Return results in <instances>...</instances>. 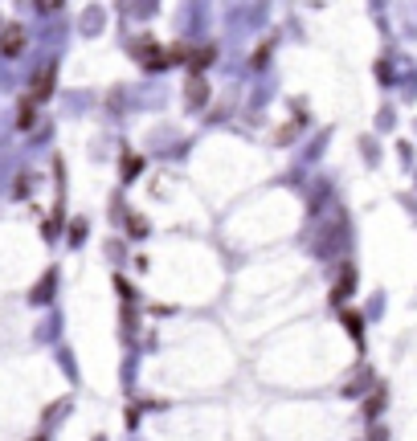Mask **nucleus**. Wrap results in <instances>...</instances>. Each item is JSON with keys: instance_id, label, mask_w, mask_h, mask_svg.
<instances>
[{"instance_id": "1", "label": "nucleus", "mask_w": 417, "mask_h": 441, "mask_svg": "<svg viewBox=\"0 0 417 441\" xmlns=\"http://www.w3.org/2000/svg\"><path fill=\"white\" fill-rule=\"evenodd\" d=\"M50 86H53V65H45V70L33 78V86H29V90H33V98H50Z\"/></svg>"}, {"instance_id": "2", "label": "nucleus", "mask_w": 417, "mask_h": 441, "mask_svg": "<svg viewBox=\"0 0 417 441\" xmlns=\"http://www.w3.org/2000/svg\"><path fill=\"white\" fill-rule=\"evenodd\" d=\"M37 9H45V13H53V9H62V0H37Z\"/></svg>"}]
</instances>
